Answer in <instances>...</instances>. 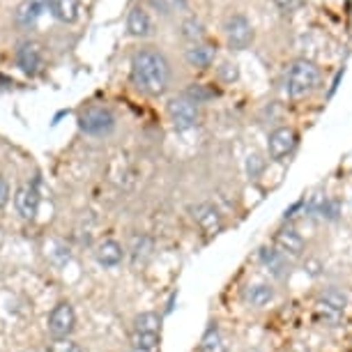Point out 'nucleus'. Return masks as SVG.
Returning <instances> with one entry per match:
<instances>
[{
  "label": "nucleus",
  "mask_w": 352,
  "mask_h": 352,
  "mask_svg": "<svg viewBox=\"0 0 352 352\" xmlns=\"http://www.w3.org/2000/svg\"><path fill=\"white\" fill-rule=\"evenodd\" d=\"M131 78H134L136 88L143 90L145 95L159 97L168 88L170 67L164 53L155 49H141L131 58Z\"/></svg>",
  "instance_id": "f257e3e1"
},
{
  "label": "nucleus",
  "mask_w": 352,
  "mask_h": 352,
  "mask_svg": "<svg viewBox=\"0 0 352 352\" xmlns=\"http://www.w3.org/2000/svg\"><path fill=\"white\" fill-rule=\"evenodd\" d=\"M318 81H320V72L314 63L295 60L288 67V74H285V92L292 99H302L316 90Z\"/></svg>",
  "instance_id": "f03ea898"
},
{
  "label": "nucleus",
  "mask_w": 352,
  "mask_h": 352,
  "mask_svg": "<svg viewBox=\"0 0 352 352\" xmlns=\"http://www.w3.org/2000/svg\"><path fill=\"white\" fill-rule=\"evenodd\" d=\"M168 118L177 131H189L196 129L198 122H201V109H198L196 102L182 95L168 102Z\"/></svg>",
  "instance_id": "7ed1b4c3"
},
{
  "label": "nucleus",
  "mask_w": 352,
  "mask_h": 352,
  "mask_svg": "<svg viewBox=\"0 0 352 352\" xmlns=\"http://www.w3.org/2000/svg\"><path fill=\"white\" fill-rule=\"evenodd\" d=\"M78 127L88 136H106L116 127V116L106 106H90L78 118Z\"/></svg>",
  "instance_id": "20e7f679"
},
{
  "label": "nucleus",
  "mask_w": 352,
  "mask_h": 352,
  "mask_svg": "<svg viewBox=\"0 0 352 352\" xmlns=\"http://www.w3.org/2000/svg\"><path fill=\"white\" fill-rule=\"evenodd\" d=\"M223 32H226V42H228V46L230 49H237V51L247 49L251 44V39H254V28H251V23L242 14H232L226 19Z\"/></svg>",
  "instance_id": "39448f33"
},
{
  "label": "nucleus",
  "mask_w": 352,
  "mask_h": 352,
  "mask_svg": "<svg viewBox=\"0 0 352 352\" xmlns=\"http://www.w3.org/2000/svg\"><path fill=\"white\" fill-rule=\"evenodd\" d=\"M76 327V314L69 302H60L49 316V331L53 338H69Z\"/></svg>",
  "instance_id": "423d86ee"
},
{
  "label": "nucleus",
  "mask_w": 352,
  "mask_h": 352,
  "mask_svg": "<svg viewBox=\"0 0 352 352\" xmlns=\"http://www.w3.org/2000/svg\"><path fill=\"white\" fill-rule=\"evenodd\" d=\"M191 212V219L198 223V228L208 235H217L219 230L223 228V217L212 203H198V205H191L189 208Z\"/></svg>",
  "instance_id": "0eeeda50"
},
{
  "label": "nucleus",
  "mask_w": 352,
  "mask_h": 352,
  "mask_svg": "<svg viewBox=\"0 0 352 352\" xmlns=\"http://www.w3.org/2000/svg\"><path fill=\"white\" fill-rule=\"evenodd\" d=\"M274 247L281 251L285 258H302L304 256V249H307V242L304 237L297 232L295 228H278L274 232Z\"/></svg>",
  "instance_id": "6e6552de"
},
{
  "label": "nucleus",
  "mask_w": 352,
  "mask_h": 352,
  "mask_svg": "<svg viewBox=\"0 0 352 352\" xmlns=\"http://www.w3.org/2000/svg\"><path fill=\"white\" fill-rule=\"evenodd\" d=\"M297 145V131L290 129V127H278L270 134V141H267V152L272 159L281 162L283 157H288Z\"/></svg>",
  "instance_id": "1a4fd4ad"
},
{
  "label": "nucleus",
  "mask_w": 352,
  "mask_h": 352,
  "mask_svg": "<svg viewBox=\"0 0 352 352\" xmlns=\"http://www.w3.org/2000/svg\"><path fill=\"white\" fill-rule=\"evenodd\" d=\"M258 258H261L263 267L267 270L272 276L285 278V274H288V258H285L276 247H263L258 251Z\"/></svg>",
  "instance_id": "9d476101"
},
{
  "label": "nucleus",
  "mask_w": 352,
  "mask_h": 352,
  "mask_svg": "<svg viewBox=\"0 0 352 352\" xmlns=\"http://www.w3.org/2000/svg\"><path fill=\"white\" fill-rule=\"evenodd\" d=\"M16 65L25 74H37L42 69V51L35 42H23L16 51Z\"/></svg>",
  "instance_id": "9b49d317"
},
{
  "label": "nucleus",
  "mask_w": 352,
  "mask_h": 352,
  "mask_svg": "<svg viewBox=\"0 0 352 352\" xmlns=\"http://www.w3.org/2000/svg\"><path fill=\"white\" fill-rule=\"evenodd\" d=\"M122 256H124L122 244H120V242H116V240H104V242H99V244H97V249H95L97 263H99V265H104V267H116V265H120V263H122Z\"/></svg>",
  "instance_id": "f8f14e48"
},
{
  "label": "nucleus",
  "mask_w": 352,
  "mask_h": 352,
  "mask_svg": "<svg viewBox=\"0 0 352 352\" xmlns=\"http://www.w3.org/2000/svg\"><path fill=\"white\" fill-rule=\"evenodd\" d=\"M14 205H16V212L23 219H35L37 208H39L37 189L35 187H21L14 196Z\"/></svg>",
  "instance_id": "ddd939ff"
},
{
  "label": "nucleus",
  "mask_w": 352,
  "mask_h": 352,
  "mask_svg": "<svg viewBox=\"0 0 352 352\" xmlns=\"http://www.w3.org/2000/svg\"><path fill=\"white\" fill-rule=\"evenodd\" d=\"M244 300H247V304H251V307L263 309L274 300V288H272L270 283L247 285V290H244Z\"/></svg>",
  "instance_id": "4468645a"
},
{
  "label": "nucleus",
  "mask_w": 352,
  "mask_h": 352,
  "mask_svg": "<svg viewBox=\"0 0 352 352\" xmlns=\"http://www.w3.org/2000/svg\"><path fill=\"white\" fill-rule=\"evenodd\" d=\"M127 30L134 37H148L152 35V21L148 16V12L143 8H134L127 16Z\"/></svg>",
  "instance_id": "2eb2a0df"
},
{
  "label": "nucleus",
  "mask_w": 352,
  "mask_h": 352,
  "mask_svg": "<svg viewBox=\"0 0 352 352\" xmlns=\"http://www.w3.org/2000/svg\"><path fill=\"white\" fill-rule=\"evenodd\" d=\"M214 56H217V49L210 44H194L191 49L187 51V63L191 67H198V69H205L214 63Z\"/></svg>",
  "instance_id": "dca6fc26"
},
{
  "label": "nucleus",
  "mask_w": 352,
  "mask_h": 352,
  "mask_svg": "<svg viewBox=\"0 0 352 352\" xmlns=\"http://www.w3.org/2000/svg\"><path fill=\"white\" fill-rule=\"evenodd\" d=\"M226 338L221 334V329L217 327V322H210V327L205 329V334L201 338V352H226Z\"/></svg>",
  "instance_id": "f3484780"
},
{
  "label": "nucleus",
  "mask_w": 352,
  "mask_h": 352,
  "mask_svg": "<svg viewBox=\"0 0 352 352\" xmlns=\"http://www.w3.org/2000/svg\"><path fill=\"white\" fill-rule=\"evenodd\" d=\"M51 8V14L63 23H72L76 21V14H78V3L76 0H51L49 3Z\"/></svg>",
  "instance_id": "a211bd4d"
},
{
  "label": "nucleus",
  "mask_w": 352,
  "mask_h": 352,
  "mask_svg": "<svg viewBox=\"0 0 352 352\" xmlns=\"http://www.w3.org/2000/svg\"><path fill=\"white\" fill-rule=\"evenodd\" d=\"M44 3H51V0H25L16 12V21L21 25H32L37 21V16L42 14Z\"/></svg>",
  "instance_id": "6ab92c4d"
},
{
  "label": "nucleus",
  "mask_w": 352,
  "mask_h": 352,
  "mask_svg": "<svg viewBox=\"0 0 352 352\" xmlns=\"http://www.w3.org/2000/svg\"><path fill=\"white\" fill-rule=\"evenodd\" d=\"M318 304H322V307H327V309H334V311H338V314H345L348 297H345L338 288H327L318 295Z\"/></svg>",
  "instance_id": "aec40b11"
},
{
  "label": "nucleus",
  "mask_w": 352,
  "mask_h": 352,
  "mask_svg": "<svg viewBox=\"0 0 352 352\" xmlns=\"http://www.w3.org/2000/svg\"><path fill=\"white\" fill-rule=\"evenodd\" d=\"M162 329V318L155 311H145V314L136 316L134 320V331L136 334H159Z\"/></svg>",
  "instance_id": "412c9836"
},
{
  "label": "nucleus",
  "mask_w": 352,
  "mask_h": 352,
  "mask_svg": "<svg viewBox=\"0 0 352 352\" xmlns=\"http://www.w3.org/2000/svg\"><path fill=\"white\" fill-rule=\"evenodd\" d=\"M152 256V240L150 237H134V242H131V258H134V263H145L148 258Z\"/></svg>",
  "instance_id": "4be33fe9"
},
{
  "label": "nucleus",
  "mask_w": 352,
  "mask_h": 352,
  "mask_svg": "<svg viewBox=\"0 0 352 352\" xmlns=\"http://www.w3.org/2000/svg\"><path fill=\"white\" fill-rule=\"evenodd\" d=\"M184 97H189L191 102H196V104H203V102H208V99L217 97V90H212L203 83H191L187 92H184Z\"/></svg>",
  "instance_id": "5701e85b"
},
{
  "label": "nucleus",
  "mask_w": 352,
  "mask_h": 352,
  "mask_svg": "<svg viewBox=\"0 0 352 352\" xmlns=\"http://www.w3.org/2000/svg\"><path fill=\"white\" fill-rule=\"evenodd\" d=\"M341 316H343V314H338V311H334V309L322 307V304H318V309H316V320H318V322H322V324H329V327H334V324H338V320H341Z\"/></svg>",
  "instance_id": "b1692460"
},
{
  "label": "nucleus",
  "mask_w": 352,
  "mask_h": 352,
  "mask_svg": "<svg viewBox=\"0 0 352 352\" xmlns=\"http://www.w3.org/2000/svg\"><path fill=\"white\" fill-rule=\"evenodd\" d=\"M134 348L136 350H141V352H150V350H155L157 348V343H159V334H136L134 331Z\"/></svg>",
  "instance_id": "393cba45"
},
{
  "label": "nucleus",
  "mask_w": 352,
  "mask_h": 352,
  "mask_svg": "<svg viewBox=\"0 0 352 352\" xmlns=\"http://www.w3.org/2000/svg\"><path fill=\"white\" fill-rule=\"evenodd\" d=\"M244 168H247V175L249 177H258L263 173V168H265V159L254 152V155L247 157V164H244Z\"/></svg>",
  "instance_id": "a878e982"
},
{
  "label": "nucleus",
  "mask_w": 352,
  "mask_h": 352,
  "mask_svg": "<svg viewBox=\"0 0 352 352\" xmlns=\"http://www.w3.org/2000/svg\"><path fill=\"white\" fill-rule=\"evenodd\" d=\"M46 352H81V348H78V343L69 341V338H56V341L46 348Z\"/></svg>",
  "instance_id": "bb28decb"
},
{
  "label": "nucleus",
  "mask_w": 352,
  "mask_h": 352,
  "mask_svg": "<svg viewBox=\"0 0 352 352\" xmlns=\"http://www.w3.org/2000/svg\"><path fill=\"white\" fill-rule=\"evenodd\" d=\"M152 8L159 10L162 14H170V12H175L177 8H182L184 0H150Z\"/></svg>",
  "instance_id": "cd10ccee"
},
{
  "label": "nucleus",
  "mask_w": 352,
  "mask_h": 352,
  "mask_svg": "<svg viewBox=\"0 0 352 352\" xmlns=\"http://www.w3.org/2000/svg\"><path fill=\"white\" fill-rule=\"evenodd\" d=\"M184 37H189V39H201L203 37V25L194 21V19H189V21H184Z\"/></svg>",
  "instance_id": "c85d7f7f"
},
{
  "label": "nucleus",
  "mask_w": 352,
  "mask_h": 352,
  "mask_svg": "<svg viewBox=\"0 0 352 352\" xmlns=\"http://www.w3.org/2000/svg\"><path fill=\"white\" fill-rule=\"evenodd\" d=\"M272 3H274L278 10H283V12H292V10L300 8L302 0H272Z\"/></svg>",
  "instance_id": "c756f323"
},
{
  "label": "nucleus",
  "mask_w": 352,
  "mask_h": 352,
  "mask_svg": "<svg viewBox=\"0 0 352 352\" xmlns=\"http://www.w3.org/2000/svg\"><path fill=\"white\" fill-rule=\"evenodd\" d=\"M10 201V184L0 177V208H5V203Z\"/></svg>",
  "instance_id": "7c9ffc66"
},
{
  "label": "nucleus",
  "mask_w": 352,
  "mask_h": 352,
  "mask_svg": "<svg viewBox=\"0 0 352 352\" xmlns=\"http://www.w3.org/2000/svg\"><path fill=\"white\" fill-rule=\"evenodd\" d=\"M307 272L311 276H318L320 274V263L318 261H307Z\"/></svg>",
  "instance_id": "2f4dec72"
},
{
  "label": "nucleus",
  "mask_w": 352,
  "mask_h": 352,
  "mask_svg": "<svg viewBox=\"0 0 352 352\" xmlns=\"http://www.w3.org/2000/svg\"><path fill=\"white\" fill-rule=\"evenodd\" d=\"M3 85H12V83H10V78H5V76H0V88H3Z\"/></svg>",
  "instance_id": "473e14b6"
}]
</instances>
